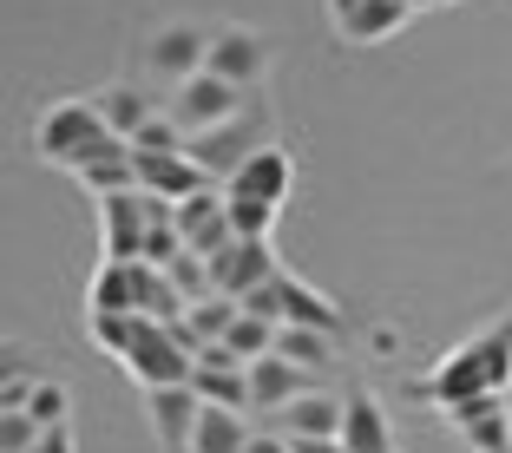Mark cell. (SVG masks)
Masks as SVG:
<instances>
[{
    "mask_svg": "<svg viewBox=\"0 0 512 453\" xmlns=\"http://www.w3.org/2000/svg\"><path fill=\"white\" fill-rule=\"evenodd\" d=\"M197 408H204V401L191 394V381H184V388H145V421H151V434H158L165 453H191Z\"/></svg>",
    "mask_w": 512,
    "mask_h": 453,
    "instance_id": "obj_15",
    "label": "cell"
},
{
    "mask_svg": "<svg viewBox=\"0 0 512 453\" xmlns=\"http://www.w3.org/2000/svg\"><path fill=\"white\" fill-rule=\"evenodd\" d=\"M276 296H283V322H296V329H316V335H335L342 342L348 335V316L335 309L322 289H309L296 270H276Z\"/></svg>",
    "mask_w": 512,
    "mask_h": 453,
    "instance_id": "obj_16",
    "label": "cell"
},
{
    "mask_svg": "<svg viewBox=\"0 0 512 453\" xmlns=\"http://www.w3.org/2000/svg\"><path fill=\"white\" fill-rule=\"evenodd\" d=\"M506 388H512V322H499V329L460 342L453 355H440L414 394L434 401V408H460V401H486V394H506Z\"/></svg>",
    "mask_w": 512,
    "mask_h": 453,
    "instance_id": "obj_1",
    "label": "cell"
},
{
    "mask_svg": "<svg viewBox=\"0 0 512 453\" xmlns=\"http://www.w3.org/2000/svg\"><path fill=\"white\" fill-rule=\"evenodd\" d=\"M283 270V257H276V243H224L211 257V289L217 296H230V302H243L256 283H270V276Z\"/></svg>",
    "mask_w": 512,
    "mask_h": 453,
    "instance_id": "obj_11",
    "label": "cell"
},
{
    "mask_svg": "<svg viewBox=\"0 0 512 453\" xmlns=\"http://www.w3.org/2000/svg\"><path fill=\"white\" fill-rule=\"evenodd\" d=\"M335 335H316V329H296V322H283V329H276V355H283L289 368H302V375H309V368H335Z\"/></svg>",
    "mask_w": 512,
    "mask_h": 453,
    "instance_id": "obj_25",
    "label": "cell"
},
{
    "mask_svg": "<svg viewBox=\"0 0 512 453\" xmlns=\"http://www.w3.org/2000/svg\"><path fill=\"white\" fill-rule=\"evenodd\" d=\"M296 394H309V375H302V368H289L276 348L263 355V362H250V414H263V421H270V414H283Z\"/></svg>",
    "mask_w": 512,
    "mask_h": 453,
    "instance_id": "obj_19",
    "label": "cell"
},
{
    "mask_svg": "<svg viewBox=\"0 0 512 453\" xmlns=\"http://www.w3.org/2000/svg\"><path fill=\"white\" fill-rule=\"evenodd\" d=\"M151 224H171L165 197H145V191L99 197V257H106V263H138V257H145Z\"/></svg>",
    "mask_w": 512,
    "mask_h": 453,
    "instance_id": "obj_2",
    "label": "cell"
},
{
    "mask_svg": "<svg viewBox=\"0 0 512 453\" xmlns=\"http://www.w3.org/2000/svg\"><path fill=\"white\" fill-rule=\"evenodd\" d=\"M224 348H230V355H237L243 368H250V362H263V355H270V348H276V329H270V322H256V316H243V309H237V322H230Z\"/></svg>",
    "mask_w": 512,
    "mask_h": 453,
    "instance_id": "obj_28",
    "label": "cell"
},
{
    "mask_svg": "<svg viewBox=\"0 0 512 453\" xmlns=\"http://www.w3.org/2000/svg\"><path fill=\"white\" fill-rule=\"evenodd\" d=\"M263 145H270V112H263V99H250V106H243L230 125L184 138V158H191V165L217 184V178H230V171H237L250 151H263Z\"/></svg>",
    "mask_w": 512,
    "mask_h": 453,
    "instance_id": "obj_3",
    "label": "cell"
},
{
    "mask_svg": "<svg viewBox=\"0 0 512 453\" xmlns=\"http://www.w3.org/2000/svg\"><path fill=\"white\" fill-rule=\"evenodd\" d=\"M99 138H106V125H99L92 99H53V106L40 112V125H33V151H40V165H60V171H73Z\"/></svg>",
    "mask_w": 512,
    "mask_h": 453,
    "instance_id": "obj_4",
    "label": "cell"
},
{
    "mask_svg": "<svg viewBox=\"0 0 512 453\" xmlns=\"http://www.w3.org/2000/svg\"><path fill=\"white\" fill-rule=\"evenodd\" d=\"M165 276H171V289L184 296V309H191V302H204V296H217V289H211V263L191 257V250H178V257L165 263Z\"/></svg>",
    "mask_w": 512,
    "mask_h": 453,
    "instance_id": "obj_29",
    "label": "cell"
},
{
    "mask_svg": "<svg viewBox=\"0 0 512 453\" xmlns=\"http://www.w3.org/2000/svg\"><path fill=\"white\" fill-rule=\"evenodd\" d=\"M289 453H342V440H289Z\"/></svg>",
    "mask_w": 512,
    "mask_h": 453,
    "instance_id": "obj_36",
    "label": "cell"
},
{
    "mask_svg": "<svg viewBox=\"0 0 512 453\" xmlns=\"http://www.w3.org/2000/svg\"><path fill=\"white\" fill-rule=\"evenodd\" d=\"M270 421L283 427L289 440H342V394L309 388V394H296L283 414H270Z\"/></svg>",
    "mask_w": 512,
    "mask_h": 453,
    "instance_id": "obj_18",
    "label": "cell"
},
{
    "mask_svg": "<svg viewBox=\"0 0 512 453\" xmlns=\"http://www.w3.org/2000/svg\"><path fill=\"white\" fill-rule=\"evenodd\" d=\"M27 375H40V355H33L27 342H0V394L14 388V381H27Z\"/></svg>",
    "mask_w": 512,
    "mask_h": 453,
    "instance_id": "obj_32",
    "label": "cell"
},
{
    "mask_svg": "<svg viewBox=\"0 0 512 453\" xmlns=\"http://www.w3.org/2000/svg\"><path fill=\"white\" fill-rule=\"evenodd\" d=\"M86 316H138V263H99L92 270Z\"/></svg>",
    "mask_w": 512,
    "mask_h": 453,
    "instance_id": "obj_23",
    "label": "cell"
},
{
    "mask_svg": "<svg viewBox=\"0 0 512 453\" xmlns=\"http://www.w3.org/2000/svg\"><path fill=\"white\" fill-rule=\"evenodd\" d=\"M204 53H211V33L191 27V20H171V27H158V33L145 40V73L184 86V79L204 73Z\"/></svg>",
    "mask_w": 512,
    "mask_h": 453,
    "instance_id": "obj_8",
    "label": "cell"
},
{
    "mask_svg": "<svg viewBox=\"0 0 512 453\" xmlns=\"http://www.w3.org/2000/svg\"><path fill=\"white\" fill-rule=\"evenodd\" d=\"M132 165H138V191L165 197V204H184V197L211 191V178H204L184 151H132Z\"/></svg>",
    "mask_w": 512,
    "mask_h": 453,
    "instance_id": "obj_14",
    "label": "cell"
},
{
    "mask_svg": "<svg viewBox=\"0 0 512 453\" xmlns=\"http://www.w3.org/2000/svg\"><path fill=\"white\" fill-rule=\"evenodd\" d=\"M427 7H453V0H427Z\"/></svg>",
    "mask_w": 512,
    "mask_h": 453,
    "instance_id": "obj_38",
    "label": "cell"
},
{
    "mask_svg": "<svg viewBox=\"0 0 512 453\" xmlns=\"http://www.w3.org/2000/svg\"><path fill=\"white\" fill-rule=\"evenodd\" d=\"M348 7H362V0H329V20H342Z\"/></svg>",
    "mask_w": 512,
    "mask_h": 453,
    "instance_id": "obj_37",
    "label": "cell"
},
{
    "mask_svg": "<svg viewBox=\"0 0 512 453\" xmlns=\"http://www.w3.org/2000/svg\"><path fill=\"white\" fill-rule=\"evenodd\" d=\"M40 434H46V427H33L27 414H0V453H33Z\"/></svg>",
    "mask_w": 512,
    "mask_h": 453,
    "instance_id": "obj_34",
    "label": "cell"
},
{
    "mask_svg": "<svg viewBox=\"0 0 512 453\" xmlns=\"http://www.w3.org/2000/svg\"><path fill=\"white\" fill-rule=\"evenodd\" d=\"M132 151H184L178 119H171V112H151V119L132 132Z\"/></svg>",
    "mask_w": 512,
    "mask_h": 453,
    "instance_id": "obj_31",
    "label": "cell"
},
{
    "mask_svg": "<svg viewBox=\"0 0 512 453\" xmlns=\"http://www.w3.org/2000/svg\"><path fill=\"white\" fill-rule=\"evenodd\" d=\"M27 421L33 427H66V421H73V388L53 381V375H40V388L27 394Z\"/></svg>",
    "mask_w": 512,
    "mask_h": 453,
    "instance_id": "obj_27",
    "label": "cell"
},
{
    "mask_svg": "<svg viewBox=\"0 0 512 453\" xmlns=\"http://www.w3.org/2000/svg\"><path fill=\"white\" fill-rule=\"evenodd\" d=\"M447 427L460 434L467 453H512V408H506V394H486V401H460V408H447Z\"/></svg>",
    "mask_w": 512,
    "mask_h": 453,
    "instance_id": "obj_13",
    "label": "cell"
},
{
    "mask_svg": "<svg viewBox=\"0 0 512 453\" xmlns=\"http://www.w3.org/2000/svg\"><path fill=\"white\" fill-rule=\"evenodd\" d=\"M270 60H276V46L270 33H256V27H211V53H204V73H217L224 86L237 92H263V79H270Z\"/></svg>",
    "mask_w": 512,
    "mask_h": 453,
    "instance_id": "obj_6",
    "label": "cell"
},
{
    "mask_svg": "<svg viewBox=\"0 0 512 453\" xmlns=\"http://www.w3.org/2000/svg\"><path fill=\"white\" fill-rule=\"evenodd\" d=\"M237 309H243V316H256V322H270V329H283V296H276V276H270V283H256Z\"/></svg>",
    "mask_w": 512,
    "mask_h": 453,
    "instance_id": "obj_33",
    "label": "cell"
},
{
    "mask_svg": "<svg viewBox=\"0 0 512 453\" xmlns=\"http://www.w3.org/2000/svg\"><path fill=\"white\" fill-rule=\"evenodd\" d=\"M191 348L178 342V329H171V322H138V335H132V348H125V375L138 381V388H184V381H191Z\"/></svg>",
    "mask_w": 512,
    "mask_h": 453,
    "instance_id": "obj_5",
    "label": "cell"
},
{
    "mask_svg": "<svg viewBox=\"0 0 512 453\" xmlns=\"http://www.w3.org/2000/svg\"><path fill=\"white\" fill-rule=\"evenodd\" d=\"M256 92H237V86H224L217 73H197V79H184V86H171V119H178V132L184 138H197V132H217V125H230L243 106H250Z\"/></svg>",
    "mask_w": 512,
    "mask_h": 453,
    "instance_id": "obj_7",
    "label": "cell"
},
{
    "mask_svg": "<svg viewBox=\"0 0 512 453\" xmlns=\"http://www.w3.org/2000/svg\"><path fill=\"white\" fill-rule=\"evenodd\" d=\"M342 453H394V421L375 394H348L342 401Z\"/></svg>",
    "mask_w": 512,
    "mask_h": 453,
    "instance_id": "obj_20",
    "label": "cell"
},
{
    "mask_svg": "<svg viewBox=\"0 0 512 453\" xmlns=\"http://www.w3.org/2000/svg\"><path fill=\"white\" fill-rule=\"evenodd\" d=\"M224 217H230V237L243 243H270L276 230V204H256V197H224Z\"/></svg>",
    "mask_w": 512,
    "mask_h": 453,
    "instance_id": "obj_26",
    "label": "cell"
},
{
    "mask_svg": "<svg viewBox=\"0 0 512 453\" xmlns=\"http://www.w3.org/2000/svg\"><path fill=\"white\" fill-rule=\"evenodd\" d=\"M171 224H178V237H184V250L191 257H204L211 263L224 243H237L230 237V217H224V191H197V197H184V204H171Z\"/></svg>",
    "mask_w": 512,
    "mask_h": 453,
    "instance_id": "obj_12",
    "label": "cell"
},
{
    "mask_svg": "<svg viewBox=\"0 0 512 453\" xmlns=\"http://www.w3.org/2000/svg\"><path fill=\"white\" fill-rule=\"evenodd\" d=\"M191 394L204 401V408H237V414H250V368H243L224 342L197 348V362H191Z\"/></svg>",
    "mask_w": 512,
    "mask_h": 453,
    "instance_id": "obj_10",
    "label": "cell"
},
{
    "mask_svg": "<svg viewBox=\"0 0 512 453\" xmlns=\"http://www.w3.org/2000/svg\"><path fill=\"white\" fill-rule=\"evenodd\" d=\"M250 434H256L250 414H237V408H197L191 453H250Z\"/></svg>",
    "mask_w": 512,
    "mask_h": 453,
    "instance_id": "obj_24",
    "label": "cell"
},
{
    "mask_svg": "<svg viewBox=\"0 0 512 453\" xmlns=\"http://www.w3.org/2000/svg\"><path fill=\"white\" fill-rule=\"evenodd\" d=\"M138 322H145V316H86V335H92V348H106L112 362H125Z\"/></svg>",
    "mask_w": 512,
    "mask_h": 453,
    "instance_id": "obj_30",
    "label": "cell"
},
{
    "mask_svg": "<svg viewBox=\"0 0 512 453\" xmlns=\"http://www.w3.org/2000/svg\"><path fill=\"white\" fill-rule=\"evenodd\" d=\"M289 191H296V158H289L276 138L263 151H250V158L224 178V197H256V204H276V211L289 204Z\"/></svg>",
    "mask_w": 512,
    "mask_h": 453,
    "instance_id": "obj_9",
    "label": "cell"
},
{
    "mask_svg": "<svg viewBox=\"0 0 512 453\" xmlns=\"http://www.w3.org/2000/svg\"><path fill=\"white\" fill-rule=\"evenodd\" d=\"M33 453H79V440H73V427H46V434L33 440Z\"/></svg>",
    "mask_w": 512,
    "mask_h": 453,
    "instance_id": "obj_35",
    "label": "cell"
},
{
    "mask_svg": "<svg viewBox=\"0 0 512 453\" xmlns=\"http://www.w3.org/2000/svg\"><path fill=\"white\" fill-rule=\"evenodd\" d=\"M73 178L86 184L92 197H112V191H138V165H132V145H125V138H99V145L86 151V158H79L73 165Z\"/></svg>",
    "mask_w": 512,
    "mask_h": 453,
    "instance_id": "obj_17",
    "label": "cell"
},
{
    "mask_svg": "<svg viewBox=\"0 0 512 453\" xmlns=\"http://www.w3.org/2000/svg\"><path fill=\"white\" fill-rule=\"evenodd\" d=\"M407 14H414L407 0H362V7H348V14L335 20V33H342L348 46H381L407 27Z\"/></svg>",
    "mask_w": 512,
    "mask_h": 453,
    "instance_id": "obj_22",
    "label": "cell"
},
{
    "mask_svg": "<svg viewBox=\"0 0 512 453\" xmlns=\"http://www.w3.org/2000/svg\"><path fill=\"white\" fill-rule=\"evenodd\" d=\"M92 112H99V125H106L112 138H125V145H132V132H138V125H145L158 106L145 99V86H132V79H112V86L92 92Z\"/></svg>",
    "mask_w": 512,
    "mask_h": 453,
    "instance_id": "obj_21",
    "label": "cell"
}]
</instances>
